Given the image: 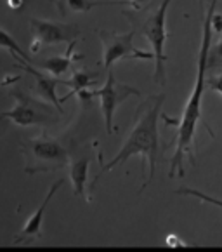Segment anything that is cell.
<instances>
[{
    "label": "cell",
    "instance_id": "cell-1",
    "mask_svg": "<svg viewBox=\"0 0 222 252\" xmlns=\"http://www.w3.org/2000/svg\"><path fill=\"white\" fill-rule=\"evenodd\" d=\"M165 103V94H156V96H149L142 101L136 110L134 115V124L130 129L129 136H127L125 143L120 148V152L115 155V158L110 162H103V155H99L101 160V171L96 174L92 185L89 189V200H92V193L96 188L97 181L103 174L110 172L111 169H115L120 163H125L130 157H141L142 158V171H146V163H148L149 174L146 178L144 185H142L141 191L153 181L156 172V162H158L160 155V132H158V120L162 115V106Z\"/></svg>",
    "mask_w": 222,
    "mask_h": 252
},
{
    "label": "cell",
    "instance_id": "cell-2",
    "mask_svg": "<svg viewBox=\"0 0 222 252\" xmlns=\"http://www.w3.org/2000/svg\"><path fill=\"white\" fill-rule=\"evenodd\" d=\"M215 5L217 0H212L208 5V11L205 14L203 21V37H201L200 45V58H198V73L196 82L193 86V91L189 94L186 106L182 110V117L179 120H170L165 117L166 124H175L177 126V136H175V152L170 160V172L168 176H184V160L189 157L191 163H194V157H193V141H194V134H196L198 124L203 120L201 117V99H203V93L207 89V78L205 73L208 70V52L212 47V35H214V28H212V14L215 12Z\"/></svg>",
    "mask_w": 222,
    "mask_h": 252
},
{
    "label": "cell",
    "instance_id": "cell-3",
    "mask_svg": "<svg viewBox=\"0 0 222 252\" xmlns=\"http://www.w3.org/2000/svg\"><path fill=\"white\" fill-rule=\"evenodd\" d=\"M19 148L25 157V172L28 176L40 174V172L59 171L70 165V153L63 143L42 134L38 137H23Z\"/></svg>",
    "mask_w": 222,
    "mask_h": 252
},
{
    "label": "cell",
    "instance_id": "cell-4",
    "mask_svg": "<svg viewBox=\"0 0 222 252\" xmlns=\"http://www.w3.org/2000/svg\"><path fill=\"white\" fill-rule=\"evenodd\" d=\"M172 0H162V4L158 5L155 12L142 23L141 33L144 35L149 40L153 47V54H155V82L158 86H165L166 82V73H165V63H166V56H165V42H166V11H168V5H170Z\"/></svg>",
    "mask_w": 222,
    "mask_h": 252
},
{
    "label": "cell",
    "instance_id": "cell-5",
    "mask_svg": "<svg viewBox=\"0 0 222 252\" xmlns=\"http://www.w3.org/2000/svg\"><path fill=\"white\" fill-rule=\"evenodd\" d=\"M103 42V64L104 70H111L113 64L123 60H155V54L148 51H141L134 45V35L136 32L129 33H116V32L99 30L96 32Z\"/></svg>",
    "mask_w": 222,
    "mask_h": 252
},
{
    "label": "cell",
    "instance_id": "cell-6",
    "mask_svg": "<svg viewBox=\"0 0 222 252\" xmlns=\"http://www.w3.org/2000/svg\"><path fill=\"white\" fill-rule=\"evenodd\" d=\"M11 96L14 99V108L5 111V115L14 122L16 126L30 127V126H47L56 122V115L52 113V108L42 103V99L31 97L23 89L16 87L11 91Z\"/></svg>",
    "mask_w": 222,
    "mask_h": 252
},
{
    "label": "cell",
    "instance_id": "cell-7",
    "mask_svg": "<svg viewBox=\"0 0 222 252\" xmlns=\"http://www.w3.org/2000/svg\"><path fill=\"white\" fill-rule=\"evenodd\" d=\"M139 89L132 86H127V84H120L115 78L113 73V68L108 70V78L106 84H104L101 89H92V96L99 97L101 101V111H103V119H104V127H106L108 134L116 132V127L113 124V117L116 113V108L127 101L132 96H139Z\"/></svg>",
    "mask_w": 222,
    "mask_h": 252
},
{
    "label": "cell",
    "instance_id": "cell-8",
    "mask_svg": "<svg viewBox=\"0 0 222 252\" xmlns=\"http://www.w3.org/2000/svg\"><path fill=\"white\" fill-rule=\"evenodd\" d=\"M31 26V42H30V52L37 54L47 45H56L61 42L77 40L80 37V28L77 25H66V23H56L49 19H30Z\"/></svg>",
    "mask_w": 222,
    "mask_h": 252
},
{
    "label": "cell",
    "instance_id": "cell-9",
    "mask_svg": "<svg viewBox=\"0 0 222 252\" xmlns=\"http://www.w3.org/2000/svg\"><path fill=\"white\" fill-rule=\"evenodd\" d=\"M63 185H64V179H57V181L49 188L47 195L44 197L42 204L38 205L37 211L31 214V218L26 219L25 226H23V230L18 233V237L14 238L12 245H31L35 240H38V238L42 237V222H44V214H45V211H47L49 204H51L52 197H54L56 193L63 188Z\"/></svg>",
    "mask_w": 222,
    "mask_h": 252
},
{
    "label": "cell",
    "instance_id": "cell-10",
    "mask_svg": "<svg viewBox=\"0 0 222 252\" xmlns=\"http://www.w3.org/2000/svg\"><path fill=\"white\" fill-rule=\"evenodd\" d=\"M18 61H19V64H18L19 70H25L26 73L33 77L35 94H37L38 97H42V99L49 101L51 104H54V106L57 108V111L63 115L64 113L63 101H61V97H57V94H56V86H57V84H63V80H59L57 77H52V75H44L42 71H38L37 68H33V64L26 63V61H23V60H18Z\"/></svg>",
    "mask_w": 222,
    "mask_h": 252
},
{
    "label": "cell",
    "instance_id": "cell-11",
    "mask_svg": "<svg viewBox=\"0 0 222 252\" xmlns=\"http://www.w3.org/2000/svg\"><path fill=\"white\" fill-rule=\"evenodd\" d=\"M75 47H77V40L70 42V45H68V49H66L64 54L49 56V58H44V60H35L33 64L44 68V70L47 71L49 75H52V77L61 78L66 71H70L71 63H73V61L82 60V56H83V54H73Z\"/></svg>",
    "mask_w": 222,
    "mask_h": 252
},
{
    "label": "cell",
    "instance_id": "cell-12",
    "mask_svg": "<svg viewBox=\"0 0 222 252\" xmlns=\"http://www.w3.org/2000/svg\"><path fill=\"white\" fill-rule=\"evenodd\" d=\"M63 2H66L68 9L73 12H89L94 7H106V5H127L137 11L148 0H61L57 2V7H61Z\"/></svg>",
    "mask_w": 222,
    "mask_h": 252
},
{
    "label": "cell",
    "instance_id": "cell-13",
    "mask_svg": "<svg viewBox=\"0 0 222 252\" xmlns=\"http://www.w3.org/2000/svg\"><path fill=\"white\" fill-rule=\"evenodd\" d=\"M97 71H89V70H77L71 73V78L70 80H63L64 86H70L71 91L68 94H64L63 97H61V101L63 103H66L68 99H70L71 96H80V94L87 93V91H90V87L96 84V78H97Z\"/></svg>",
    "mask_w": 222,
    "mask_h": 252
},
{
    "label": "cell",
    "instance_id": "cell-14",
    "mask_svg": "<svg viewBox=\"0 0 222 252\" xmlns=\"http://www.w3.org/2000/svg\"><path fill=\"white\" fill-rule=\"evenodd\" d=\"M89 157H78L73 162H70V179L73 185V193L77 197H82L85 193V185L89 179Z\"/></svg>",
    "mask_w": 222,
    "mask_h": 252
},
{
    "label": "cell",
    "instance_id": "cell-15",
    "mask_svg": "<svg viewBox=\"0 0 222 252\" xmlns=\"http://www.w3.org/2000/svg\"><path fill=\"white\" fill-rule=\"evenodd\" d=\"M0 47H2V49H7V51L11 52L12 58H16V60H23V61H26V63L33 64L35 58H31V56L26 54V52L23 51V49L18 45L16 38L12 37L11 33H7V32H5L4 28H0Z\"/></svg>",
    "mask_w": 222,
    "mask_h": 252
},
{
    "label": "cell",
    "instance_id": "cell-16",
    "mask_svg": "<svg viewBox=\"0 0 222 252\" xmlns=\"http://www.w3.org/2000/svg\"><path fill=\"white\" fill-rule=\"evenodd\" d=\"M175 193H177V195H189V197H196V198H200L201 202H207V204L217 205V207L222 209V200L210 197V195H205V193L198 191V189H193V188H179Z\"/></svg>",
    "mask_w": 222,
    "mask_h": 252
},
{
    "label": "cell",
    "instance_id": "cell-17",
    "mask_svg": "<svg viewBox=\"0 0 222 252\" xmlns=\"http://www.w3.org/2000/svg\"><path fill=\"white\" fill-rule=\"evenodd\" d=\"M208 70H222V40L208 52Z\"/></svg>",
    "mask_w": 222,
    "mask_h": 252
},
{
    "label": "cell",
    "instance_id": "cell-18",
    "mask_svg": "<svg viewBox=\"0 0 222 252\" xmlns=\"http://www.w3.org/2000/svg\"><path fill=\"white\" fill-rule=\"evenodd\" d=\"M207 87L210 91H215V93L222 94V73L207 78Z\"/></svg>",
    "mask_w": 222,
    "mask_h": 252
},
{
    "label": "cell",
    "instance_id": "cell-19",
    "mask_svg": "<svg viewBox=\"0 0 222 252\" xmlns=\"http://www.w3.org/2000/svg\"><path fill=\"white\" fill-rule=\"evenodd\" d=\"M212 28L215 33H222V14H212Z\"/></svg>",
    "mask_w": 222,
    "mask_h": 252
},
{
    "label": "cell",
    "instance_id": "cell-20",
    "mask_svg": "<svg viewBox=\"0 0 222 252\" xmlns=\"http://www.w3.org/2000/svg\"><path fill=\"white\" fill-rule=\"evenodd\" d=\"M166 245H170V247H184V242L179 240L177 235H168L166 237Z\"/></svg>",
    "mask_w": 222,
    "mask_h": 252
},
{
    "label": "cell",
    "instance_id": "cell-21",
    "mask_svg": "<svg viewBox=\"0 0 222 252\" xmlns=\"http://www.w3.org/2000/svg\"><path fill=\"white\" fill-rule=\"evenodd\" d=\"M9 122H11V119H9V117L5 115V111H0V134H2L5 129H7Z\"/></svg>",
    "mask_w": 222,
    "mask_h": 252
},
{
    "label": "cell",
    "instance_id": "cell-22",
    "mask_svg": "<svg viewBox=\"0 0 222 252\" xmlns=\"http://www.w3.org/2000/svg\"><path fill=\"white\" fill-rule=\"evenodd\" d=\"M23 2H25V0H7V4L11 9H19L23 5Z\"/></svg>",
    "mask_w": 222,
    "mask_h": 252
},
{
    "label": "cell",
    "instance_id": "cell-23",
    "mask_svg": "<svg viewBox=\"0 0 222 252\" xmlns=\"http://www.w3.org/2000/svg\"><path fill=\"white\" fill-rule=\"evenodd\" d=\"M56 2H61V0H56Z\"/></svg>",
    "mask_w": 222,
    "mask_h": 252
}]
</instances>
